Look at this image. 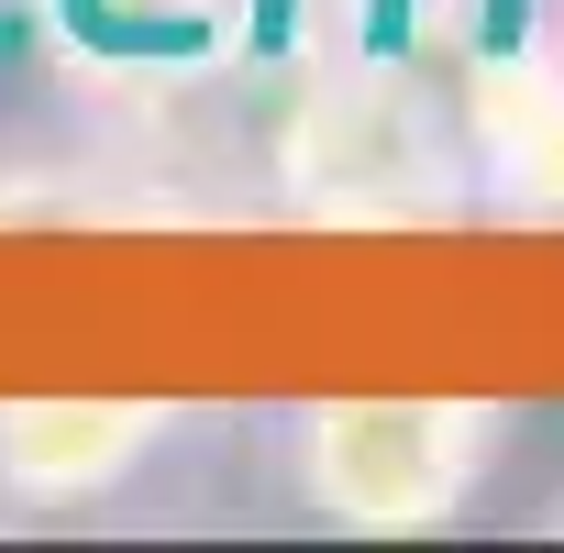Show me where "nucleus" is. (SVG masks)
I'll use <instances>...</instances> for the list:
<instances>
[{
    "label": "nucleus",
    "mask_w": 564,
    "mask_h": 553,
    "mask_svg": "<svg viewBox=\"0 0 564 553\" xmlns=\"http://www.w3.org/2000/svg\"><path fill=\"white\" fill-rule=\"evenodd\" d=\"M289 199L311 221H443L465 210V133L399 67H322L276 133Z\"/></svg>",
    "instance_id": "nucleus-2"
},
{
    "label": "nucleus",
    "mask_w": 564,
    "mask_h": 553,
    "mask_svg": "<svg viewBox=\"0 0 564 553\" xmlns=\"http://www.w3.org/2000/svg\"><path fill=\"white\" fill-rule=\"evenodd\" d=\"M465 166H487V199L520 221H564V56L509 45L465 78Z\"/></svg>",
    "instance_id": "nucleus-4"
},
{
    "label": "nucleus",
    "mask_w": 564,
    "mask_h": 553,
    "mask_svg": "<svg viewBox=\"0 0 564 553\" xmlns=\"http://www.w3.org/2000/svg\"><path fill=\"white\" fill-rule=\"evenodd\" d=\"M509 454L498 399H322L300 410V498L333 531L421 542L454 531Z\"/></svg>",
    "instance_id": "nucleus-1"
},
{
    "label": "nucleus",
    "mask_w": 564,
    "mask_h": 553,
    "mask_svg": "<svg viewBox=\"0 0 564 553\" xmlns=\"http://www.w3.org/2000/svg\"><path fill=\"white\" fill-rule=\"evenodd\" d=\"M177 399H0V498L23 509H89L122 498L166 443H177Z\"/></svg>",
    "instance_id": "nucleus-3"
}]
</instances>
